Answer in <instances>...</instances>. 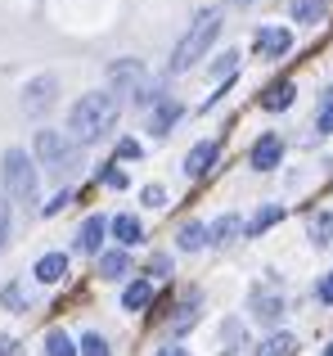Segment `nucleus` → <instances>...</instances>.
<instances>
[{
    "mask_svg": "<svg viewBox=\"0 0 333 356\" xmlns=\"http://www.w3.org/2000/svg\"><path fill=\"white\" fill-rule=\"evenodd\" d=\"M117 113H122V104H117L113 90H90L68 108V140L72 145H95L113 131Z\"/></svg>",
    "mask_w": 333,
    "mask_h": 356,
    "instance_id": "obj_1",
    "label": "nucleus"
},
{
    "mask_svg": "<svg viewBox=\"0 0 333 356\" xmlns=\"http://www.w3.org/2000/svg\"><path fill=\"white\" fill-rule=\"evenodd\" d=\"M216 32H221V9H203V14L189 23V32L180 36V45H176V54H171V72H185V68H194V63H198L203 54L212 50Z\"/></svg>",
    "mask_w": 333,
    "mask_h": 356,
    "instance_id": "obj_2",
    "label": "nucleus"
},
{
    "mask_svg": "<svg viewBox=\"0 0 333 356\" xmlns=\"http://www.w3.org/2000/svg\"><path fill=\"white\" fill-rule=\"evenodd\" d=\"M108 81L117 86V95H131L140 108H149V104H158V86L149 81V72H144V63L140 59H117L113 68H108Z\"/></svg>",
    "mask_w": 333,
    "mask_h": 356,
    "instance_id": "obj_3",
    "label": "nucleus"
},
{
    "mask_svg": "<svg viewBox=\"0 0 333 356\" xmlns=\"http://www.w3.org/2000/svg\"><path fill=\"white\" fill-rule=\"evenodd\" d=\"M0 181H5L9 199L18 203H32L36 199V163L27 149H5V158H0Z\"/></svg>",
    "mask_w": 333,
    "mask_h": 356,
    "instance_id": "obj_4",
    "label": "nucleus"
},
{
    "mask_svg": "<svg viewBox=\"0 0 333 356\" xmlns=\"http://www.w3.org/2000/svg\"><path fill=\"white\" fill-rule=\"evenodd\" d=\"M36 158L45 163V172H68V167H77V158H81V149L72 145L63 131H36Z\"/></svg>",
    "mask_w": 333,
    "mask_h": 356,
    "instance_id": "obj_5",
    "label": "nucleus"
},
{
    "mask_svg": "<svg viewBox=\"0 0 333 356\" xmlns=\"http://www.w3.org/2000/svg\"><path fill=\"white\" fill-rule=\"evenodd\" d=\"M54 95H59V77H50V72L32 77V81L23 86V113H27V118H41L45 108L54 104Z\"/></svg>",
    "mask_w": 333,
    "mask_h": 356,
    "instance_id": "obj_6",
    "label": "nucleus"
},
{
    "mask_svg": "<svg viewBox=\"0 0 333 356\" xmlns=\"http://www.w3.org/2000/svg\"><path fill=\"white\" fill-rule=\"evenodd\" d=\"M212 163H216V140H203V145H194L189 154H185V176H207L212 172Z\"/></svg>",
    "mask_w": 333,
    "mask_h": 356,
    "instance_id": "obj_7",
    "label": "nucleus"
},
{
    "mask_svg": "<svg viewBox=\"0 0 333 356\" xmlns=\"http://www.w3.org/2000/svg\"><path fill=\"white\" fill-rule=\"evenodd\" d=\"M280 158H284V140L280 136H262L253 145V167L257 172H271V167H280Z\"/></svg>",
    "mask_w": 333,
    "mask_h": 356,
    "instance_id": "obj_8",
    "label": "nucleus"
},
{
    "mask_svg": "<svg viewBox=\"0 0 333 356\" xmlns=\"http://www.w3.org/2000/svg\"><path fill=\"white\" fill-rule=\"evenodd\" d=\"M289 45H293V32H289V27H266V32H257V50H262L266 59L289 54Z\"/></svg>",
    "mask_w": 333,
    "mask_h": 356,
    "instance_id": "obj_9",
    "label": "nucleus"
},
{
    "mask_svg": "<svg viewBox=\"0 0 333 356\" xmlns=\"http://www.w3.org/2000/svg\"><path fill=\"white\" fill-rule=\"evenodd\" d=\"M180 113H185V108L176 104V99H166V95H162L158 104H153V113H149V131H153V136H166V131L180 122Z\"/></svg>",
    "mask_w": 333,
    "mask_h": 356,
    "instance_id": "obj_10",
    "label": "nucleus"
},
{
    "mask_svg": "<svg viewBox=\"0 0 333 356\" xmlns=\"http://www.w3.org/2000/svg\"><path fill=\"white\" fill-rule=\"evenodd\" d=\"M293 95H298L293 81H271V86L262 90V108H266V113H284V108L293 104Z\"/></svg>",
    "mask_w": 333,
    "mask_h": 356,
    "instance_id": "obj_11",
    "label": "nucleus"
},
{
    "mask_svg": "<svg viewBox=\"0 0 333 356\" xmlns=\"http://www.w3.org/2000/svg\"><path fill=\"white\" fill-rule=\"evenodd\" d=\"M41 284H59L63 275H68V252H45L41 261H36V270H32Z\"/></svg>",
    "mask_w": 333,
    "mask_h": 356,
    "instance_id": "obj_12",
    "label": "nucleus"
},
{
    "mask_svg": "<svg viewBox=\"0 0 333 356\" xmlns=\"http://www.w3.org/2000/svg\"><path fill=\"white\" fill-rule=\"evenodd\" d=\"M108 226H113V235H117V243H122V248H135V243L144 239V226H140V217H131V212L113 217Z\"/></svg>",
    "mask_w": 333,
    "mask_h": 356,
    "instance_id": "obj_13",
    "label": "nucleus"
},
{
    "mask_svg": "<svg viewBox=\"0 0 333 356\" xmlns=\"http://www.w3.org/2000/svg\"><path fill=\"white\" fill-rule=\"evenodd\" d=\"M104 235H108V221H104V217H86V226L77 230V248H81V252H99Z\"/></svg>",
    "mask_w": 333,
    "mask_h": 356,
    "instance_id": "obj_14",
    "label": "nucleus"
},
{
    "mask_svg": "<svg viewBox=\"0 0 333 356\" xmlns=\"http://www.w3.org/2000/svg\"><path fill=\"white\" fill-rule=\"evenodd\" d=\"M239 235H244V217H234V212H225V217H221L216 226L207 230V239H212V243H221V248H225V243H234Z\"/></svg>",
    "mask_w": 333,
    "mask_h": 356,
    "instance_id": "obj_15",
    "label": "nucleus"
},
{
    "mask_svg": "<svg viewBox=\"0 0 333 356\" xmlns=\"http://www.w3.org/2000/svg\"><path fill=\"white\" fill-rule=\"evenodd\" d=\"M149 302H153V280H135V284H126V293H122L126 312H144Z\"/></svg>",
    "mask_w": 333,
    "mask_h": 356,
    "instance_id": "obj_16",
    "label": "nucleus"
},
{
    "mask_svg": "<svg viewBox=\"0 0 333 356\" xmlns=\"http://www.w3.org/2000/svg\"><path fill=\"white\" fill-rule=\"evenodd\" d=\"M253 316H257V321H266V325H280L284 302L275 293H253Z\"/></svg>",
    "mask_w": 333,
    "mask_h": 356,
    "instance_id": "obj_17",
    "label": "nucleus"
},
{
    "mask_svg": "<svg viewBox=\"0 0 333 356\" xmlns=\"http://www.w3.org/2000/svg\"><path fill=\"white\" fill-rule=\"evenodd\" d=\"M257 356H298V339L293 334H271V339H262Z\"/></svg>",
    "mask_w": 333,
    "mask_h": 356,
    "instance_id": "obj_18",
    "label": "nucleus"
},
{
    "mask_svg": "<svg viewBox=\"0 0 333 356\" xmlns=\"http://www.w3.org/2000/svg\"><path fill=\"white\" fill-rule=\"evenodd\" d=\"M131 270V257L126 252H99V275L104 280H122Z\"/></svg>",
    "mask_w": 333,
    "mask_h": 356,
    "instance_id": "obj_19",
    "label": "nucleus"
},
{
    "mask_svg": "<svg viewBox=\"0 0 333 356\" xmlns=\"http://www.w3.org/2000/svg\"><path fill=\"white\" fill-rule=\"evenodd\" d=\"M176 243H180L185 252H198L203 243H207V230H203L198 221H185V226H180V235H176Z\"/></svg>",
    "mask_w": 333,
    "mask_h": 356,
    "instance_id": "obj_20",
    "label": "nucleus"
},
{
    "mask_svg": "<svg viewBox=\"0 0 333 356\" xmlns=\"http://www.w3.org/2000/svg\"><path fill=\"white\" fill-rule=\"evenodd\" d=\"M325 0H293V23H316V18H325Z\"/></svg>",
    "mask_w": 333,
    "mask_h": 356,
    "instance_id": "obj_21",
    "label": "nucleus"
},
{
    "mask_svg": "<svg viewBox=\"0 0 333 356\" xmlns=\"http://www.w3.org/2000/svg\"><path fill=\"white\" fill-rule=\"evenodd\" d=\"M45 356H77V343H72L63 330H50L45 334Z\"/></svg>",
    "mask_w": 333,
    "mask_h": 356,
    "instance_id": "obj_22",
    "label": "nucleus"
},
{
    "mask_svg": "<svg viewBox=\"0 0 333 356\" xmlns=\"http://www.w3.org/2000/svg\"><path fill=\"white\" fill-rule=\"evenodd\" d=\"M311 239L333 243V212H316V217H311Z\"/></svg>",
    "mask_w": 333,
    "mask_h": 356,
    "instance_id": "obj_23",
    "label": "nucleus"
},
{
    "mask_svg": "<svg viewBox=\"0 0 333 356\" xmlns=\"http://www.w3.org/2000/svg\"><path fill=\"white\" fill-rule=\"evenodd\" d=\"M81 356H113V352H108L104 334H86V339H81Z\"/></svg>",
    "mask_w": 333,
    "mask_h": 356,
    "instance_id": "obj_24",
    "label": "nucleus"
},
{
    "mask_svg": "<svg viewBox=\"0 0 333 356\" xmlns=\"http://www.w3.org/2000/svg\"><path fill=\"white\" fill-rule=\"evenodd\" d=\"M0 302H5L9 312H27V298H23V289H18V284H5V289H0Z\"/></svg>",
    "mask_w": 333,
    "mask_h": 356,
    "instance_id": "obj_25",
    "label": "nucleus"
},
{
    "mask_svg": "<svg viewBox=\"0 0 333 356\" xmlns=\"http://www.w3.org/2000/svg\"><path fill=\"white\" fill-rule=\"evenodd\" d=\"M194 321H198V302L189 298V302H180V307H176V321H171V330H185V325H194Z\"/></svg>",
    "mask_w": 333,
    "mask_h": 356,
    "instance_id": "obj_26",
    "label": "nucleus"
},
{
    "mask_svg": "<svg viewBox=\"0 0 333 356\" xmlns=\"http://www.w3.org/2000/svg\"><path fill=\"white\" fill-rule=\"evenodd\" d=\"M280 217H284L280 208H262V212H257V217H253V230H257V235H262V230H266V226H275V221H280Z\"/></svg>",
    "mask_w": 333,
    "mask_h": 356,
    "instance_id": "obj_27",
    "label": "nucleus"
},
{
    "mask_svg": "<svg viewBox=\"0 0 333 356\" xmlns=\"http://www.w3.org/2000/svg\"><path fill=\"white\" fill-rule=\"evenodd\" d=\"M99 181H104L108 190H126V172H117V167H104V172H99Z\"/></svg>",
    "mask_w": 333,
    "mask_h": 356,
    "instance_id": "obj_28",
    "label": "nucleus"
},
{
    "mask_svg": "<svg viewBox=\"0 0 333 356\" xmlns=\"http://www.w3.org/2000/svg\"><path fill=\"white\" fill-rule=\"evenodd\" d=\"M140 199L149 203V208H162V203H166V190H162V185H144V194H140Z\"/></svg>",
    "mask_w": 333,
    "mask_h": 356,
    "instance_id": "obj_29",
    "label": "nucleus"
},
{
    "mask_svg": "<svg viewBox=\"0 0 333 356\" xmlns=\"http://www.w3.org/2000/svg\"><path fill=\"white\" fill-rule=\"evenodd\" d=\"M9 221H14L9 217V199H0V248L9 243Z\"/></svg>",
    "mask_w": 333,
    "mask_h": 356,
    "instance_id": "obj_30",
    "label": "nucleus"
},
{
    "mask_svg": "<svg viewBox=\"0 0 333 356\" xmlns=\"http://www.w3.org/2000/svg\"><path fill=\"white\" fill-rule=\"evenodd\" d=\"M316 131H333V99L320 104V118H316Z\"/></svg>",
    "mask_w": 333,
    "mask_h": 356,
    "instance_id": "obj_31",
    "label": "nucleus"
},
{
    "mask_svg": "<svg viewBox=\"0 0 333 356\" xmlns=\"http://www.w3.org/2000/svg\"><path fill=\"white\" fill-rule=\"evenodd\" d=\"M68 199H72L68 190H63V194H54V199L45 203V217H54V212H63V208H68Z\"/></svg>",
    "mask_w": 333,
    "mask_h": 356,
    "instance_id": "obj_32",
    "label": "nucleus"
},
{
    "mask_svg": "<svg viewBox=\"0 0 333 356\" xmlns=\"http://www.w3.org/2000/svg\"><path fill=\"white\" fill-rule=\"evenodd\" d=\"M166 270H171V257H162V252H158V257L149 261V275H166Z\"/></svg>",
    "mask_w": 333,
    "mask_h": 356,
    "instance_id": "obj_33",
    "label": "nucleus"
},
{
    "mask_svg": "<svg viewBox=\"0 0 333 356\" xmlns=\"http://www.w3.org/2000/svg\"><path fill=\"white\" fill-rule=\"evenodd\" d=\"M234 59H239V54H225V59H221L212 72H216V77H230V72H234Z\"/></svg>",
    "mask_w": 333,
    "mask_h": 356,
    "instance_id": "obj_34",
    "label": "nucleus"
},
{
    "mask_svg": "<svg viewBox=\"0 0 333 356\" xmlns=\"http://www.w3.org/2000/svg\"><path fill=\"white\" fill-rule=\"evenodd\" d=\"M0 356H23V348H18V339H0Z\"/></svg>",
    "mask_w": 333,
    "mask_h": 356,
    "instance_id": "obj_35",
    "label": "nucleus"
},
{
    "mask_svg": "<svg viewBox=\"0 0 333 356\" xmlns=\"http://www.w3.org/2000/svg\"><path fill=\"white\" fill-rule=\"evenodd\" d=\"M117 154H122V158H140V145H135V140H122V145H117Z\"/></svg>",
    "mask_w": 333,
    "mask_h": 356,
    "instance_id": "obj_36",
    "label": "nucleus"
},
{
    "mask_svg": "<svg viewBox=\"0 0 333 356\" xmlns=\"http://www.w3.org/2000/svg\"><path fill=\"white\" fill-rule=\"evenodd\" d=\"M320 298H325V302H333V270H329L325 280H320Z\"/></svg>",
    "mask_w": 333,
    "mask_h": 356,
    "instance_id": "obj_37",
    "label": "nucleus"
},
{
    "mask_svg": "<svg viewBox=\"0 0 333 356\" xmlns=\"http://www.w3.org/2000/svg\"><path fill=\"white\" fill-rule=\"evenodd\" d=\"M158 356H189V352H185V348H162Z\"/></svg>",
    "mask_w": 333,
    "mask_h": 356,
    "instance_id": "obj_38",
    "label": "nucleus"
},
{
    "mask_svg": "<svg viewBox=\"0 0 333 356\" xmlns=\"http://www.w3.org/2000/svg\"><path fill=\"white\" fill-rule=\"evenodd\" d=\"M325 356H333V343H329V348H325Z\"/></svg>",
    "mask_w": 333,
    "mask_h": 356,
    "instance_id": "obj_39",
    "label": "nucleus"
},
{
    "mask_svg": "<svg viewBox=\"0 0 333 356\" xmlns=\"http://www.w3.org/2000/svg\"><path fill=\"white\" fill-rule=\"evenodd\" d=\"M239 5H248V0H239Z\"/></svg>",
    "mask_w": 333,
    "mask_h": 356,
    "instance_id": "obj_40",
    "label": "nucleus"
}]
</instances>
